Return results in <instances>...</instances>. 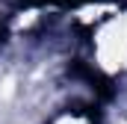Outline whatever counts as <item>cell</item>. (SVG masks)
<instances>
[{
	"mask_svg": "<svg viewBox=\"0 0 127 124\" xmlns=\"http://www.w3.org/2000/svg\"><path fill=\"white\" fill-rule=\"evenodd\" d=\"M95 53L100 68H106V71H118L127 65V15H115L97 32Z\"/></svg>",
	"mask_w": 127,
	"mask_h": 124,
	"instance_id": "6da1fadb",
	"label": "cell"
},
{
	"mask_svg": "<svg viewBox=\"0 0 127 124\" xmlns=\"http://www.w3.org/2000/svg\"><path fill=\"white\" fill-rule=\"evenodd\" d=\"M56 124H86V121H83V118H74V115H71V118H62V121H56Z\"/></svg>",
	"mask_w": 127,
	"mask_h": 124,
	"instance_id": "7a4b0ae2",
	"label": "cell"
}]
</instances>
